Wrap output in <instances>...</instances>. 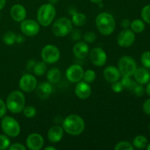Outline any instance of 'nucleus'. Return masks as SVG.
Instances as JSON below:
<instances>
[{
	"label": "nucleus",
	"mask_w": 150,
	"mask_h": 150,
	"mask_svg": "<svg viewBox=\"0 0 150 150\" xmlns=\"http://www.w3.org/2000/svg\"><path fill=\"white\" fill-rule=\"evenodd\" d=\"M64 131L71 136L81 134L85 128L84 120L79 115L70 114L67 116L62 122Z\"/></svg>",
	"instance_id": "obj_1"
},
{
	"label": "nucleus",
	"mask_w": 150,
	"mask_h": 150,
	"mask_svg": "<svg viewBox=\"0 0 150 150\" xmlns=\"http://www.w3.org/2000/svg\"><path fill=\"white\" fill-rule=\"evenodd\" d=\"M95 23L100 33L105 36L111 35L116 27L114 17L108 13H101L96 17Z\"/></svg>",
	"instance_id": "obj_2"
},
{
	"label": "nucleus",
	"mask_w": 150,
	"mask_h": 150,
	"mask_svg": "<svg viewBox=\"0 0 150 150\" xmlns=\"http://www.w3.org/2000/svg\"><path fill=\"white\" fill-rule=\"evenodd\" d=\"M26 99L21 91L16 90L10 92L6 100L7 108L13 114H19L22 112L25 107Z\"/></svg>",
	"instance_id": "obj_3"
},
{
	"label": "nucleus",
	"mask_w": 150,
	"mask_h": 150,
	"mask_svg": "<svg viewBox=\"0 0 150 150\" xmlns=\"http://www.w3.org/2000/svg\"><path fill=\"white\" fill-rule=\"evenodd\" d=\"M57 14V10L53 4L48 3L40 7L37 13V19L40 25L48 26L54 21Z\"/></svg>",
	"instance_id": "obj_4"
},
{
	"label": "nucleus",
	"mask_w": 150,
	"mask_h": 150,
	"mask_svg": "<svg viewBox=\"0 0 150 150\" xmlns=\"http://www.w3.org/2000/svg\"><path fill=\"white\" fill-rule=\"evenodd\" d=\"M73 29V23L67 18L62 17L54 21L52 26V32L55 36L62 38L70 33Z\"/></svg>",
	"instance_id": "obj_5"
},
{
	"label": "nucleus",
	"mask_w": 150,
	"mask_h": 150,
	"mask_svg": "<svg viewBox=\"0 0 150 150\" xmlns=\"http://www.w3.org/2000/svg\"><path fill=\"white\" fill-rule=\"evenodd\" d=\"M2 131L10 137H16L20 134L21 127L16 120L11 117H3L1 122Z\"/></svg>",
	"instance_id": "obj_6"
},
{
	"label": "nucleus",
	"mask_w": 150,
	"mask_h": 150,
	"mask_svg": "<svg viewBox=\"0 0 150 150\" xmlns=\"http://www.w3.org/2000/svg\"><path fill=\"white\" fill-rule=\"evenodd\" d=\"M118 67L122 76L131 77L134 74L137 68V65L135 60L132 57L124 56L119 61Z\"/></svg>",
	"instance_id": "obj_7"
},
{
	"label": "nucleus",
	"mask_w": 150,
	"mask_h": 150,
	"mask_svg": "<svg viewBox=\"0 0 150 150\" xmlns=\"http://www.w3.org/2000/svg\"><path fill=\"white\" fill-rule=\"evenodd\" d=\"M41 57L46 64H54L60 58L59 49L54 45H45L41 51Z\"/></svg>",
	"instance_id": "obj_8"
},
{
	"label": "nucleus",
	"mask_w": 150,
	"mask_h": 150,
	"mask_svg": "<svg viewBox=\"0 0 150 150\" xmlns=\"http://www.w3.org/2000/svg\"><path fill=\"white\" fill-rule=\"evenodd\" d=\"M40 28L38 22L32 19L23 20L21 23V31L27 37L36 36L40 32Z\"/></svg>",
	"instance_id": "obj_9"
},
{
	"label": "nucleus",
	"mask_w": 150,
	"mask_h": 150,
	"mask_svg": "<svg viewBox=\"0 0 150 150\" xmlns=\"http://www.w3.org/2000/svg\"><path fill=\"white\" fill-rule=\"evenodd\" d=\"M38 85L37 79L32 74H23L19 81V87L24 92H32Z\"/></svg>",
	"instance_id": "obj_10"
},
{
	"label": "nucleus",
	"mask_w": 150,
	"mask_h": 150,
	"mask_svg": "<svg viewBox=\"0 0 150 150\" xmlns=\"http://www.w3.org/2000/svg\"><path fill=\"white\" fill-rule=\"evenodd\" d=\"M136 35L135 33L129 29H124L117 36V42L119 45L122 48L130 47L135 42Z\"/></svg>",
	"instance_id": "obj_11"
},
{
	"label": "nucleus",
	"mask_w": 150,
	"mask_h": 150,
	"mask_svg": "<svg viewBox=\"0 0 150 150\" xmlns=\"http://www.w3.org/2000/svg\"><path fill=\"white\" fill-rule=\"evenodd\" d=\"M89 59L92 64L97 67H102L106 63L107 54L105 51L101 48H93L89 53Z\"/></svg>",
	"instance_id": "obj_12"
},
{
	"label": "nucleus",
	"mask_w": 150,
	"mask_h": 150,
	"mask_svg": "<svg viewBox=\"0 0 150 150\" xmlns=\"http://www.w3.org/2000/svg\"><path fill=\"white\" fill-rule=\"evenodd\" d=\"M83 68L79 64H73L70 66L66 70V77L71 83H78L83 79Z\"/></svg>",
	"instance_id": "obj_13"
},
{
	"label": "nucleus",
	"mask_w": 150,
	"mask_h": 150,
	"mask_svg": "<svg viewBox=\"0 0 150 150\" xmlns=\"http://www.w3.org/2000/svg\"><path fill=\"white\" fill-rule=\"evenodd\" d=\"M26 148L30 150H40L44 144V139L39 133H32L27 137L26 141Z\"/></svg>",
	"instance_id": "obj_14"
},
{
	"label": "nucleus",
	"mask_w": 150,
	"mask_h": 150,
	"mask_svg": "<svg viewBox=\"0 0 150 150\" xmlns=\"http://www.w3.org/2000/svg\"><path fill=\"white\" fill-rule=\"evenodd\" d=\"M75 93L80 99L86 100L90 97L92 94V88L89 85V83L81 81L78 82L75 87Z\"/></svg>",
	"instance_id": "obj_15"
},
{
	"label": "nucleus",
	"mask_w": 150,
	"mask_h": 150,
	"mask_svg": "<svg viewBox=\"0 0 150 150\" xmlns=\"http://www.w3.org/2000/svg\"><path fill=\"white\" fill-rule=\"evenodd\" d=\"M36 94L40 99L45 100L48 99L50 95L52 93V86L51 83L48 81L41 82L39 84L37 85L36 88Z\"/></svg>",
	"instance_id": "obj_16"
},
{
	"label": "nucleus",
	"mask_w": 150,
	"mask_h": 150,
	"mask_svg": "<svg viewBox=\"0 0 150 150\" xmlns=\"http://www.w3.org/2000/svg\"><path fill=\"white\" fill-rule=\"evenodd\" d=\"M121 76V73L119 68H117L114 66H108L103 71L104 78L109 83H114L119 81Z\"/></svg>",
	"instance_id": "obj_17"
},
{
	"label": "nucleus",
	"mask_w": 150,
	"mask_h": 150,
	"mask_svg": "<svg viewBox=\"0 0 150 150\" xmlns=\"http://www.w3.org/2000/svg\"><path fill=\"white\" fill-rule=\"evenodd\" d=\"M10 16L16 21L21 22L26 18V10L21 4H16L10 9Z\"/></svg>",
	"instance_id": "obj_18"
},
{
	"label": "nucleus",
	"mask_w": 150,
	"mask_h": 150,
	"mask_svg": "<svg viewBox=\"0 0 150 150\" xmlns=\"http://www.w3.org/2000/svg\"><path fill=\"white\" fill-rule=\"evenodd\" d=\"M134 79L138 83L140 84H146L149 82L150 73L146 67H139L136 68L134 74Z\"/></svg>",
	"instance_id": "obj_19"
},
{
	"label": "nucleus",
	"mask_w": 150,
	"mask_h": 150,
	"mask_svg": "<svg viewBox=\"0 0 150 150\" xmlns=\"http://www.w3.org/2000/svg\"><path fill=\"white\" fill-rule=\"evenodd\" d=\"M64 136V129L59 125H54L48 132V139L52 143H58Z\"/></svg>",
	"instance_id": "obj_20"
},
{
	"label": "nucleus",
	"mask_w": 150,
	"mask_h": 150,
	"mask_svg": "<svg viewBox=\"0 0 150 150\" xmlns=\"http://www.w3.org/2000/svg\"><path fill=\"white\" fill-rule=\"evenodd\" d=\"M73 55L79 59H84L89 53V48L86 42H78L73 48Z\"/></svg>",
	"instance_id": "obj_21"
},
{
	"label": "nucleus",
	"mask_w": 150,
	"mask_h": 150,
	"mask_svg": "<svg viewBox=\"0 0 150 150\" xmlns=\"http://www.w3.org/2000/svg\"><path fill=\"white\" fill-rule=\"evenodd\" d=\"M47 80L51 84H55L57 83L62 78V73L60 71L59 69L57 68V67H54V68L50 69L48 71L46 75Z\"/></svg>",
	"instance_id": "obj_22"
},
{
	"label": "nucleus",
	"mask_w": 150,
	"mask_h": 150,
	"mask_svg": "<svg viewBox=\"0 0 150 150\" xmlns=\"http://www.w3.org/2000/svg\"><path fill=\"white\" fill-rule=\"evenodd\" d=\"M130 28L134 33H142L145 29V23L143 20L136 19L130 23Z\"/></svg>",
	"instance_id": "obj_23"
},
{
	"label": "nucleus",
	"mask_w": 150,
	"mask_h": 150,
	"mask_svg": "<svg viewBox=\"0 0 150 150\" xmlns=\"http://www.w3.org/2000/svg\"><path fill=\"white\" fill-rule=\"evenodd\" d=\"M148 144L147 139L144 136H137L133 141V146L139 149H143Z\"/></svg>",
	"instance_id": "obj_24"
},
{
	"label": "nucleus",
	"mask_w": 150,
	"mask_h": 150,
	"mask_svg": "<svg viewBox=\"0 0 150 150\" xmlns=\"http://www.w3.org/2000/svg\"><path fill=\"white\" fill-rule=\"evenodd\" d=\"M72 23L76 26H82L86 23V17L83 13H76L72 17Z\"/></svg>",
	"instance_id": "obj_25"
},
{
	"label": "nucleus",
	"mask_w": 150,
	"mask_h": 150,
	"mask_svg": "<svg viewBox=\"0 0 150 150\" xmlns=\"http://www.w3.org/2000/svg\"><path fill=\"white\" fill-rule=\"evenodd\" d=\"M47 70L46 63L42 62H40L35 64L33 67V72L36 76H42L45 73Z\"/></svg>",
	"instance_id": "obj_26"
},
{
	"label": "nucleus",
	"mask_w": 150,
	"mask_h": 150,
	"mask_svg": "<svg viewBox=\"0 0 150 150\" xmlns=\"http://www.w3.org/2000/svg\"><path fill=\"white\" fill-rule=\"evenodd\" d=\"M17 36L13 32H7L3 35V41L7 45H12L16 42Z\"/></svg>",
	"instance_id": "obj_27"
},
{
	"label": "nucleus",
	"mask_w": 150,
	"mask_h": 150,
	"mask_svg": "<svg viewBox=\"0 0 150 150\" xmlns=\"http://www.w3.org/2000/svg\"><path fill=\"white\" fill-rule=\"evenodd\" d=\"M115 150H133L134 146H133L132 144H130L128 142H120L117 143L114 146Z\"/></svg>",
	"instance_id": "obj_28"
},
{
	"label": "nucleus",
	"mask_w": 150,
	"mask_h": 150,
	"mask_svg": "<svg viewBox=\"0 0 150 150\" xmlns=\"http://www.w3.org/2000/svg\"><path fill=\"white\" fill-rule=\"evenodd\" d=\"M141 16L144 21L150 24V4L143 7L141 13Z\"/></svg>",
	"instance_id": "obj_29"
},
{
	"label": "nucleus",
	"mask_w": 150,
	"mask_h": 150,
	"mask_svg": "<svg viewBox=\"0 0 150 150\" xmlns=\"http://www.w3.org/2000/svg\"><path fill=\"white\" fill-rule=\"evenodd\" d=\"M121 82L122 83L124 89H127L129 90H130L132 87L134 86L135 83H136V81H133L130 79V76H123Z\"/></svg>",
	"instance_id": "obj_30"
},
{
	"label": "nucleus",
	"mask_w": 150,
	"mask_h": 150,
	"mask_svg": "<svg viewBox=\"0 0 150 150\" xmlns=\"http://www.w3.org/2000/svg\"><path fill=\"white\" fill-rule=\"evenodd\" d=\"M23 114L26 118H33L36 116L37 114V110L36 108L32 105H29V106L24 107L23 110Z\"/></svg>",
	"instance_id": "obj_31"
},
{
	"label": "nucleus",
	"mask_w": 150,
	"mask_h": 150,
	"mask_svg": "<svg viewBox=\"0 0 150 150\" xmlns=\"http://www.w3.org/2000/svg\"><path fill=\"white\" fill-rule=\"evenodd\" d=\"M83 79L87 83H92L96 79V73L92 70H87L83 73Z\"/></svg>",
	"instance_id": "obj_32"
},
{
	"label": "nucleus",
	"mask_w": 150,
	"mask_h": 150,
	"mask_svg": "<svg viewBox=\"0 0 150 150\" xmlns=\"http://www.w3.org/2000/svg\"><path fill=\"white\" fill-rule=\"evenodd\" d=\"M132 92H133L134 95H136V96L141 97L142 95H144L145 92V89L144 88V86H142V84H140V83H138L136 82L134 84V86L132 87V89H130Z\"/></svg>",
	"instance_id": "obj_33"
},
{
	"label": "nucleus",
	"mask_w": 150,
	"mask_h": 150,
	"mask_svg": "<svg viewBox=\"0 0 150 150\" xmlns=\"http://www.w3.org/2000/svg\"><path fill=\"white\" fill-rule=\"evenodd\" d=\"M141 62L144 67L150 69V51H145L142 54Z\"/></svg>",
	"instance_id": "obj_34"
},
{
	"label": "nucleus",
	"mask_w": 150,
	"mask_h": 150,
	"mask_svg": "<svg viewBox=\"0 0 150 150\" xmlns=\"http://www.w3.org/2000/svg\"><path fill=\"white\" fill-rule=\"evenodd\" d=\"M10 146V141L5 135H0V150L9 149Z\"/></svg>",
	"instance_id": "obj_35"
},
{
	"label": "nucleus",
	"mask_w": 150,
	"mask_h": 150,
	"mask_svg": "<svg viewBox=\"0 0 150 150\" xmlns=\"http://www.w3.org/2000/svg\"><path fill=\"white\" fill-rule=\"evenodd\" d=\"M97 36L95 35V32H88L83 36V40H84V42H89V43H92V42H95V40H96Z\"/></svg>",
	"instance_id": "obj_36"
},
{
	"label": "nucleus",
	"mask_w": 150,
	"mask_h": 150,
	"mask_svg": "<svg viewBox=\"0 0 150 150\" xmlns=\"http://www.w3.org/2000/svg\"><path fill=\"white\" fill-rule=\"evenodd\" d=\"M111 83H112L111 84V89L113 90V92H115V93H120V92H122L124 87H123L122 83L121 81H117Z\"/></svg>",
	"instance_id": "obj_37"
},
{
	"label": "nucleus",
	"mask_w": 150,
	"mask_h": 150,
	"mask_svg": "<svg viewBox=\"0 0 150 150\" xmlns=\"http://www.w3.org/2000/svg\"><path fill=\"white\" fill-rule=\"evenodd\" d=\"M7 106L6 103H4V101L0 98V118H2L4 117L6 112H7Z\"/></svg>",
	"instance_id": "obj_38"
},
{
	"label": "nucleus",
	"mask_w": 150,
	"mask_h": 150,
	"mask_svg": "<svg viewBox=\"0 0 150 150\" xmlns=\"http://www.w3.org/2000/svg\"><path fill=\"white\" fill-rule=\"evenodd\" d=\"M143 111L145 114L150 116V98H148L144 103Z\"/></svg>",
	"instance_id": "obj_39"
},
{
	"label": "nucleus",
	"mask_w": 150,
	"mask_h": 150,
	"mask_svg": "<svg viewBox=\"0 0 150 150\" xmlns=\"http://www.w3.org/2000/svg\"><path fill=\"white\" fill-rule=\"evenodd\" d=\"M9 149L10 150H26V147L25 146H23L22 144L15 143L13 144H12L11 146H10Z\"/></svg>",
	"instance_id": "obj_40"
},
{
	"label": "nucleus",
	"mask_w": 150,
	"mask_h": 150,
	"mask_svg": "<svg viewBox=\"0 0 150 150\" xmlns=\"http://www.w3.org/2000/svg\"><path fill=\"white\" fill-rule=\"evenodd\" d=\"M121 26H122L124 29H128L129 26H130V20H128V19H127V18L123 19L121 22Z\"/></svg>",
	"instance_id": "obj_41"
},
{
	"label": "nucleus",
	"mask_w": 150,
	"mask_h": 150,
	"mask_svg": "<svg viewBox=\"0 0 150 150\" xmlns=\"http://www.w3.org/2000/svg\"><path fill=\"white\" fill-rule=\"evenodd\" d=\"M81 37V36L80 32H79L78 30L73 31V35H72L73 40H79V38H80Z\"/></svg>",
	"instance_id": "obj_42"
},
{
	"label": "nucleus",
	"mask_w": 150,
	"mask_h": 150,
	"mask_svg": "<svg viewBox=\"0 0 150 150\" xmlns=\"http://www.w3.org/2000/svg\"><path fill=\"white\" fill-rule=\"evenodd\" d=\"M6 4V0H0V10H2Z\"/></svg>",
	"instance_id": "obj_43"
},
{
	"label": "nucleus",
	"mask_w": 150,
	"mask_h": 150,
	"mask_svg": "<svg viewBox=\"0 0 150 150\" xmlns=\"http://www.w3.org/2000/svg\"><path fill=\"white\" fill-rule=\"evenodd\" d=\"M146 94L149 95V96H150V82H149V83H148L147 86H146Z\"/></svg>",
	"instance_id": "obj_44"
},
{
	"label": "nucleus",
	"mask_w": 150,
	"mask_h": 150,
	"mask_svg": "<svg viewBox=\"0 0 150 150\" xmlns=\"http://www.w3.org/2000/svg\"><path fill=\"white\" fill-rule=\"evenodd\" d=\"M92 3H95V4H100L103 1V0H89Z\"/></svg>",
	"instance_id": "obj_45"
},
{
	"label": "nucleus",
	"mask_w": 150,
	"mask_h": 150,
	"mask_svg": "<svg viewBox=\"0 0 150 150\" xmlns=\"http://www.w3.org/2000/svg\"><path fill=\"white\" fill-rule=\"evenodd\" d=\"M57 149V148L56 147H54V146H47V147L45 148V150H56Z\"/></svg>",
	"instance_id": "obj_46"
},
{
	"label": "nucleus",
	"mask_w": 150,
	"mask_h": 150,
	"mask_svg": "<svg viewBox=\"0 0 150 150\" xmlns=\"http://www.w3.org/2000/svg\"><path fill=\"white\" fill-rule=\"evenodd\" d=\"M58 1H59V0H48V1H49L50 4H53V5H54V4H57V3L58 2Z\"/></svg>",
	"instance_id": "obj_47"
},
{
	"label": "nucleus",
	"mask_w": 150,
	"mask_h": 150,
	"mask_svg": "<svg viewBox=\"0 0 150 150\" xmlns=\"http://www.w3.org/2000/svg\"><path fill=\"white\" fill-rule=\"evenodd\" d=\"M146 149H147V150H150V143L148 144L147 146H146Z\"/></svg>",
	"instance_id": "obj_48"
},
{
	"label": "nucleus",
	"mask_w": 150,
	"mask_h": 150,
	"mask_svg": "<svg viewBox=\"0 0 150 150\" xmlns=\"http://www.w3.org/2000/svg\"><path fill=\"white\" fill-rule=\"evenodd\" d=\"M149 130H150V124L149 125Z\"/></svg>",
	"instance_id": "obj_49"
}]
</instances>
